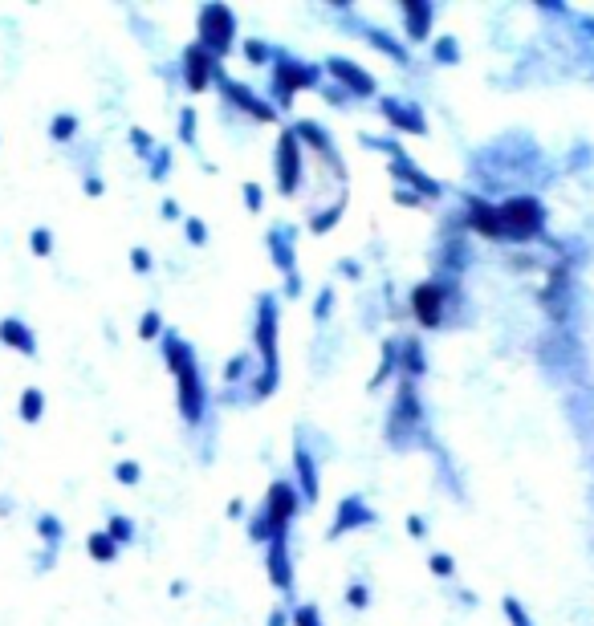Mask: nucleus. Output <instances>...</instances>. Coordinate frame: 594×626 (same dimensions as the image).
I'll use <instances>...</instances> for the list:
<instances>
[{"label":"nucleus","mask_w":594,"mask_h":626,"mask_svg":"<svg viewBox=\"0 0 594 626\" xmlns=\"http://www.w3.org/2000/svg\"><path fill=\"white\" fill-rule=\"evenodd\" d=\"M428 570L436 578H452L456 574V557L452 553H428Z\"/></svg>","instance_id":"37"},{"label":"nucleus","mask_w":594,"mask_h":626,"mask_svg":"<svg viewBox=\"0 0 594 626\" xmlns=\"http://www.w3.org/2000/svg\"><path fill=\"white\" fill-rule=\"evenodd\" d=\"M432 61L436 66H460V41L452 33H440L432 41Z\"/></svg>","instance_id":"25"},{"label":"nucleus","mask_w":594,"mask_h":626,"mask_svg":"<svg viewBox=\"0 0 594 626\" xmlns=\"http://www.w3.org/2000/svg\"><path fill=\"white\" fill-rule=\"evenodd\" d=\"M245 208L249 212H261L265 208V187L261 183H245Z\"/></svg>","instance_id":"47"},{"label":"nucleus","mask_w":594,"mask_h":626,"mask_svg":"<svg viewBox=\"0 0 594 626\" xmlns=\"http://www.w3.org/2000/svg\"><path fill=\"white\" fill-rule=\"evenodd\" d=\"M106 533H110L114 545H131V541H135V521L123 517V513H114V517L106 521Z\"/></svg>","instance_id":"30"},{"label":"nucleus","mask_w":594,"mask_h":626,"mask_svg":"<svg viewBox=\"0 0 594 626\" xmlns=\"http://www.w3.org/2000/svg\"><path fill=\"white\" fill-rule=\"evenodd\" d=\"M342 208H346V200H338L330 212H318L314 220H310V232H330L334 224H338V216H342Z\"/></svg>","instance_id":"39"},{"label":"nucleus","mask_w":594,"mask_h":626,"mask_svg":"<svg viewBox=\"0 0 594 626\" xmlns=\"http://www.w3.org/2000/svg\"><path fill=\"white\" fill-rule=\"evenodd\" d=\"M265 248H269L273 265H277L285 277H293V273H297V269H293V261H297V244H293V228H289V224L269 228V232H265Z\"/></svg>","instance_id":"20"},{"label":"nucleus","mask_w":594,"mask_h":626,"mask_svg":"<svg viewBox=\"0 0 594 626\" xmlns=\"http://www.w3.org/2000/svg\"><path fill=\"white\" fill-rule=\"evenodd\" d=\"M342 273H346L350 281H359V277H363V269H359V265H354V261H342Z\"/></svg>","instance_id":"56"},{"label":"nucleus","mask_w":594,"mask_h":626,"mask_svg":"<svg viewBox=\"0 0 594 626\" xmlns=\"http://www.w3.org/2000/svg\"><path fill=\"white\" fill-rule=\"evenodd\" d=\"M131 147H135L143 159H151V155H155V139H151L143 127H135V131H131Z\"/></svg>","instance_id":"45"},{"label":"nucleus","mask_w":594,"mask_h":626,"mask_svg":"<svg viewBox=\"0 0 594 626\" xmlns=\"http://www.w3.org/2000/svg\"><path fill=\"white\" fill-rule=\"evenodd\" d=\"M184 228H188V244H208V224L200 216H188Z\"/></svg>","instance_id":"46"},{"label":"nucleus","mask_w":594,"mask_h":626,"mask_svg":"<svg viewBox=\"0 0 594 626\" xmlns=\"http://www.w3.org/2000/svg\"><path fill=\"white\" fill-rule=\"evenodd\" d=\"M302 273H293V277H285V297H302Z\"/></svg>","instance_id":"52"},{"label":"nucleus","mask_w":594,"mask_h":626,"mask_svg":"<svg viewBox=\"0 0 594 626\" xmlns=\"http://www.w3.org/2000/svg\"><path fill=\"white\" fill-rule=\"evenodd\" d=\"M379 53H387L391 61H395V66H411V53H407V45L399 41V37H391V33H383V29H367L363 33Z\"/></svg>","instance_id":"23"},{"label":"nucleus","mask_w":594,"mask_h":626,"mask_svg":"<svg viewBox=\"0 0 594 626\" xmlns=\"http://www.w3.org/2000/svg\"><path fill=\"white\" fill-rule=\"evenodd\" d=\"M180 139L184 143H196V110L192 106L180 110Z\"/></svg>","instance_id":"44"},{"label":"nucleus","mask_w":594,"mask_h":626,"mask_svg":"<svg viewBox=\"0 0 594 626\" xmlns=\"http://www.w3.org/2000/svg\"><path fill=\"white\" fill-rule=\"evenodd\" d=\"M379 110H383V118L391 122L395 131H403V135H428V118H424V110L415 106L411 98H383Z\"/></svg>","instance_id":"14"},{"label":"nucleus","mask_w":594,"mask_h":626,"mask_svg":"<svg viewBox=\"0 0 594 626\" xmlns=\"http://www.w3.org/2000/svg\"><path fill=\"white\" fill-rule=\"evenodd\" d=\"M273 537H289V533H277L273 517H269V513H265V505H261V509L249 517V541H253V545H269Z\"/></svg>","instance_id":"24"},{"label":"nucleus","mask_w":594,"mask_h":626,"mask_svg":"<svg viewBox=\"0 0 594 626\" xmlns=\"http://www.w3.org/2000/svg\"><path fill=\"white\" fill-rule=\"evenodd\" d=\"M265 626H289V610H273Z\"/></svg>","instance_id":"55"},{"label":"nucleus","mask_w":594,"mask_h":626,"mask_svg":"<svg viewBox=\"0 0 594 626\" xmlns=\"http://www.w3.org/2000/svg\"><path fill=\"white\" fill-rule=\"evenodd\" d=\"M29 248H33L37 257H49V253H53V232H49V228H33V232H29Z\"/></svg>","instance_id":"41"},{"label":"nucleus","mask_w":594,"mask_h":626,"mask_svg":"<svg viewBox=\"0 0 594 626\" xmlns=\"http://www.w3.org/2000/svg\"><path fill=\"white\" fill-rule=\"evenodd\" d=\"M371 521H375L371 505H367L359 492H350V496L338 500V513H334V525H330V541H338V537H346V533H354V529H363V525H371Z\"/></svg>","instance_id":"15"},{"label":"nucleus","mask_w":594,"mask_h":626,"mask_svg":"<svg viewBox=\"0 0 594 626\" xmlns=\"http://www.w3.org/2000/svg\"><path fill=\"white\" fill-rule=\"evenodd\" d=\"M289 626H326V622H322V610L314 602H302V606L289 610Z\"/></svg>","instance_id":"33"},{"label":"nucleus","mask_w":594,"mask_h":626,"mask_svg":"<svg viewBox=\"0 0 594 626\" xmlns=\"http://www.w3.org/2000/svg\"><path fill=\"white\" fill-rule=\"evenodd\" d=\"M399 13H403V33H407V41H428L432 21H436V5H428V0H403Z\"/></svg>","instance_id":"19"},{"label":"nucleus","mask_w":594,"mask_h":626,"mask_svg":"<svg viewBox=\"0 0 594 626\" xmlns=\"http://www.w3.org/2000/svg\"><path fill=\"white\" fill-rule=\"evenodd\" d=\"M330 313H334V289H330V285H326V289H322V293H318V297H314V322H318V326H322V322H326V318H330Z\"/></svg>","instance_id":"42"},{"label":"nucleus","mask_w":594,"mask_h":626,"mask_svg":"<svg viewBox=\"0 0 594 626\" xmlns=\"http://www.w3.org/2000/svg\"><path fill=\"white\" fill-rule=\"evenodd\" d=\"M302 179H306V147L297 143L293 127H285L281 139H277V187H281V196H297Z\"/></svg>","instance_id":"8"},{"label":"nucleus","mask_w":594,"mask_h":626,"mask_svg":"<svg viewBox=\"0 0 594 626\" xmlns=\"http://www.w3.org/2000/svg\"><path fill=\"white\" fill-rule=\"evenodd\" d=\"M86 553H90L94 561H114V557H118V545L110 541V533H90V537H86Z\"/></svg>","instance_id":"31"},{"label":"nucleus","mask_w":594,"mask_h":626,"mask_svg":"<svg viewBox=\"0 0 594 626\" xmlns=\"http://www.w3.org/2000/svg\"><path fill=\"white\" fill-rule=\"evenodd\" d=\"M216 74H220V61L208 49H200V45H188L184 49V86L192 94H204L216 82Z\"/></svg>","instance_id":"13"},{"label":"nucleus","mask_w":594,"mask_h":626,"mask_svg":"<svg viewBox=\"0 0 594 626\" xmlns=\"http://www.w3.org/2000/svg\"><path fill=\"white\" fill-rule=\"evenodd\" d=\"M395 204H403V208H420V204H428V200H420L415 192H407V187H399V192H395Z\"/></svg>","instance_id":"50"},{"label":"nucleus","mask_w":594,"mask_h":626,"mask_svg":"<svg viewBox=\"0 0 594 626\" xmlns=\"http://www.w3.org/2000/svg\"><path fill=\"white\" fill-rule=\"evenodd\" d=\"M265 574H269V582H273L281 594L293 590V557H289V541H285V537H273V541L265 545Z\"/></svg>","instance_id":"17"},{"label":"nucleus","mask_w":594,"mask_h":626,"mask_svg":"<svg viewBox=\"0 0 594 626\" xmlns=\"http://www.w3.org/2000/svg\"><path fill=\"white\" fill-rule=\"evenodd\" d=\"M216 82H220V90H224V98H228L232 106H241V110H245V114H253L257 122H273V118H277V106H273V102H265L261 94H253L245 82H232L224 70L216 74Z\"/></svg>","instance_id":"12"},{"label":"nucleus","mask_w":594,"mask_h":626,"mask_svg":"<svg viewBox=\"0 0 594 626\" xmlns=\"http://www.w3.org/2000/svg\"><path fill=\"white\" fill-rule=\"evenodd\" d=\"M0 342H5L9 350H17V354H25V358L37 354V334L21 318H0Z\"/></svg>","instance_id":"21"},{"label":"nucleus","mask_w":594,"mask_h":626,"mask_svg":"<svg viewBox=\"0 0 594 626\" xmlns=\"http://www.w3.org/2000/svg\"><path fill=\"white\" fill-rule=\"evenodd\" d=\"M196 33H200V49H208L216 61L224 53H232V41H236V13L228 5H220V0H212V5L200 9L196 17Z\"/></svg>","instance_id":"6"},{"label":"nucleus","mask_w":594,"mask_h":626,"mask_svg":"<svg viewBox=\"0 0 594 626\" xmlns=\"http://www.w3.org/2000/svg\"><path fill=\"white\" fill-rule=\"evenodd\" d=\"M249 370H253V358H249V354H241V358H232V362L224 366V383L232 387V383H241V379H249Z\"/></svg>","instance_id":"35"},{"label":"nucleus","mask_w":594,"mask_h":626,"mask_svg":"<svg viewBox=\"0 0 594 626\" xmlns=\"http://www.w3.org/2000/svg\"><path fill=\"white\" fill-rule=\"evenodd\" d=\"M346 606L367 610V606H371V590H367L363 582H350V590H346Z\"/></svg>","instance_id":"43"},{"label":"nucleus","mask_w":594,"mask_h":626,"mask_svg":"<svg viewBox=\"0 0 594 626\" xmlns=\"http://www.w3.org/2000/svg\"><path fill=\"white\" fill-rule=\"evenodd\" d=\"M17 411H21V419H25V423H41V415H45V391L25 387V391H21Z\"/></svg>","instance_id":"26"},{"label":"nucleus","mask_w":594,"mask_h":626,"mask_svg":"<svg viewBox=\"0 0 594 626\" xmlns=\"http://www.w3.org/2000/svg\"><path fill=\"white\" fill-rule=\"evenodd\" d=\"M74 135H78V114H53L49 139H53V143H70Z\"/></svg>","instance_id":"29"},{"label":"nucleus","mask_w":594,"mask_h":626,"mask_svg":"<svg viewBox=\"0 0 594 626\" xmlns=\"http://www.w3.org/2000/svg\"><path fill=\"white\" fill-rule=\"evenodd\" d=\"M387 171L395 175V179H403L407 183V192H415V196H420V200H440L444 196V187L432 179V175H424L420 167H415L399 147L391 151V163H387Z\"/></svg>","instance_id":"11"},{"label":"nucleus","mask_w":594,"mask_h":626,"mask_svg":"<svg viewBox=\"0 0 594 626\" xmlns=\"http://www.w3.org/2000/svg\"><path fill=\"white\" fill-rule=\"evenodd\" d=\"M326 102H334V106H346V90H326Z\"/></svg>","instance_id":"57"},{"label":"nucleus","mask_w":594,"mask_h":626,"mask_svg":"<svg viewBox=\"0 0 594 626\" xmlns=\"http://www.w3.org/2000/svg\"><path fill=\"white\" fill-rule=\"evenodd\" d=\"M114 480L127 484V488H135V484L143 480V468H139L135 460H118V464H114Z\"/></svg>","instance_id":"36"},{"label":"nucleus","mask_w":594,"mask_h":626,"mask_svg":"<svg viewBox=\"0 0 594 626\" xmlns=\"http://www.w3.org/2000/svg\"><path fill=\"white\" fill-rule=\"evenodd\" d=\"M102 192H106V183H102V175H86V196H90V200H98Z\"/></svg>","instance_id":"51"},{"label":"nucleus","mask_w":594,"mask_h":626,"mask_svg":"<svg viewBox=\"0 0 594 626\" xmlns=\"http://www.w3.org/2000/svg\"><path fill=\"white\" fill-rule=\"evenodd\" d=\"M464 220L472 232H481L485 240H505V228H501V208L493 200H481V196H468L464 200Z\"/></svg>","instance_id":"16"},{"label":"nucleus","mask_w":594,"mask_h":626,"mask_svg":"<svg viewBox=\"0 0 594 626\" xmlns=\"http://www.w3.org/2000/svg\"><path fill=\"white\" fill-rule=\"evenodd\" d=\"M452 289H456V281H448V277L420 281V285L411 289V313H415V322H420L424 330H440V326H444Z\"/></svg>","instance_id":"7"},{"label":"nucleus","mask_w":594,"mask_h":626,"mask_svg":"<svg viewBox=\"0 0 594 626\" xmlns=\"http://www.w3.org/2000/svg\"><path fill=\"white\" fill-rule=\"evenodd\" d=\"M159 346H163L167 370L175 374V383H180V415H184V423H192V427L204 423V415H208V391H204V370H200V358H196L192 342L167 330L159 338Z\"/></svg>","instance_id":"1"},{"label":"nucleus","mask_w":594,"mask_h":626,"mask_svg":"<svg viewBox=\"0 0 594 626\" xmlns=\"http://www.w3.org/2000/svg\"><path fill=\"white\" fill-rule=\"evenodd\" d=\"M322 82V66H310V61H297L289 53L273 57V106L289 110V102L297 98V90H314Z\"/></svg>","instance_id":"5"},{"label":"nucleus","mask_w":594,"mask_h":626,"mask_svg":"<svg viewBox=\"0 0 594 626\" xmlns=\"http://www.w3.org/2000/svg\"><path fill=\"white\" fill-rule=\"evenodd\" d=\"M399 370H403V383H415L420 374H428V358L420 338H399Z\"/></svg>","instance_id":"22"},{"label":"nucleus","mask_w":594,"mask_h":626,"mask_svg":"<svg viewBox=\"0 0 594 626\" xmlns=\"http://www.w3.org/2000/svg\"><path fill=\"white\" fill-rule=\"evenodd\" d=\"M228 517L241 521V517H245V500H228Z\"/></svg>","instance_id":"54"},{"label":"nucleus","mask_w":594,"mask_h":626,"mask_svg":"<svg viewBox=\"0 0 594 626\" xmlns=\"http://www.w3.org/2000/svg\"><path fill=\"white\" fill-rule=\"evenodd\" d=\"M326 74H330L350 98H375V94H379L375 78H371L363 66H354L350 57H330V61H326Z\"/></svg>","instance_id":"10"},{"label":"nucleus","mask_w":594,"mask_h":626,"mask_svg":"<svg viewBox=\"0 0 594 626\" xmlns=\"http://www.w3.org/2000/svg\"><path fill=\"white\" fill-rule=\"evenodd\" d=\"M257 362H261V374L249 383L253 399H269L277 391V379H281V358H277V297L273 293H261L257 301Z\"/></svg>","instance_id":"2"},{"label":"nucleus","mask_w":594,"mask_h":626,"mask_svg":"<svg viewBox=\"0 0 594 626\" xmlns=\"http://www.w3.org/2000/svg\"><path fill=\"white\" fill-rule=\"evenodd\" d=\"M297 509H302V492H297V484H289V480H273L269 492H265V513L273 517L277 533H289Z\"/></svg>","instance_id":"9"},{"label":"nucleus","mask_w":594,"mask_h":626,"mask_svg":"<svg viewBox=\"0 0 594 626\" xmlns=\"http://www.w3.org/2000/svg\"><path fill=\"white\" fill-rule=\"evenodd\" d=\"M37 537L45 541V549H57V545H62V537H66V525L57 521L53 513H41L37 517Z\"/></svg>","instance_id":"28"},{"label":"nucleus","mask_w":594,"mask_h":626,"mask_svg":"<svg viewBox=\"0 0 594 626\" xmlns=\"http://www.w3.org/2000/svg\"><path fill=\"white\" fill-rule=\"evenodd\" d=\"M245 57L253 61V66H269V61L277 57V49H273L269 41H261V37H249V41H245Z\"/></svg>","instance_id":"34"},{"label":"nucleus","mask_w":594,"mask_h":626,"mask_svg":"<svg viewBox=\"0 0 594 626\" xmlns=\"http://www.w3.org/2000/svg\"><path fill=\"white\" fill-rule=\"evenodd\" d=\"M395 370H399V338H387L383 342V362H379V374L371 379V387H383Z\"/></svg>","instance_id":"27"},{"label":"nucleus","mask_w":594,"mask_h":626,"mask_svg":"<svg viewBox=\"0 0 594 626\" xmlns=\"http://www.w3.org/2000/svg\"><path fill=\"white\" fill-rule=\"evenodd\" d=\"M167 175H171V147H155V155H151V179L159 183Z\"/></svg>","instance_id":"38"},{"label":"nucleus","mask_w":594,"mask_h":626,"mask_svg":"<svg viewBox=\"0 0 594 626\" xmlns=\"http://www.w3.org/2000/svg\"><path fill=\"white\" fill-rule=\"evenodd\" d=\"M167 334V326H163V313L159 309H147L143 318H139V338H147V342H159Z\"/></svg>","instance_id":"32"},{"label":"nucleus","mask_w":594,"mask_h":626,"mask_svg":"<svg viewBox=\"0 0 594 626\" xmlns=\"http://www.w3.org/2000/svg\"><path fill=\"white\" fill-rule=\"evenodd\" d=\"M407 533H411V537H428V521H424L420 513H411V517H407Z\"/></svg>","instance_id":"49"},{"label":"nucleus","mask_w":594,"mask_h":626,"mask_svg":"<svg viewBox=\"0 0 594 626\" xmlns=\"http://www.w3.org/2000/svg\"><path fill=\"white\" fill-rule=\"evenodd\" d=\"M293 476H297V492H302L306 505H314L318 492H322V472H318V460L306 444L293 448Z\"/></svg>","instance_id":"18"},{"label":"nucleus","mask_w":594,"mask_h":626,"mask_svg":"<svg viewBox=\"0 0 594 626\" xmlns=\"http://www.w3.org/2000/svg\"><path fill=\"white\" fill-rule=\"evenodd\" d=\"M151 265H155V261H151L147 248H131V269H135V273H151Z\"/></svg>","instance_id":"48"},{"label":"nucleus","mask_w":594,"mask_h":626,"mask_svg":"<svg viewBox=\"0 0 594 626\" xmlns=\"http://www.w3.org/2000/svg\"><path fill=\"white\" fill-rule=\"evenodd\" d=\"M501 606H505V618H509V626H533V618H529V610L521 606V598H505Z\"/></svg>","instance_id":"40"},{"label":"nucleus","mask_w":594,"mask_h":626,"mask_svg":"<svg viewBox=\"0 0 594 626\" xmlns=\"http://www.w3.org/2000/svg\"><path fill=\"white\" fill-rule=\"evenodd\" d=\"M159 212H163V220H180V204H175V200H163Z\"/></svg>","instance_id":"53"},{"label":"nucleus","mask_w":594,"mask_h":626,"mask_svg":"<svg viewBox=\"0 0 594 626\" xmlns=\"http://www.w3.org/2000/svg\"><path fill=\"white\" fill-rule=\"evenodd\" d=\"M501 208V228H505V240L513 244H529V240H538L546 236V208L538 196H513Z\"/></svg>","instance_id":"4"},{"label":"nucleus","mask_w":594,"mask_h":626,"mask_svg":"<svg viewBox=\"0 0 594 626\" xmlns=\"http://www.w3.org/2000/svg\"><path fill=\"white\" fill-rule=\"evenodd\" d=\"M387 440L395 448H411L415 440L424 435V403L415 395V383H399L395 387V403H391V415H387Z\"/></svg>","instance_id":"3"}]
</instances>
